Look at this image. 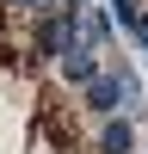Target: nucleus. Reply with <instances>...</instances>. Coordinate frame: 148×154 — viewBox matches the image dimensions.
Listing matches in <instances>:
<instances>
[{
    "mask_svg": "<svg viewBox=\"0 0 148 154\" xmlns=\"http://www.w3.org/2000/svg\"><path fill=\"white\" fill-rule=\"evenodd\" d=\"M105 68H111V56H105V49H93L86 37H80V43H68V56L56 62V74H62V80L74 86V93H80V86H93V80H99Z\"/></svg>",
    "mask_w": 148,
    "mask_h": 154,
    "instance_id": "f257e3e1",
    "label": "nucleus"
},
{
    "mask_svg": "<svg viewBox=\"0 0 148 154\" xmlns=\"http://www.w3.org/2000/svg\"><path fill=\"white\" fill-rule=\"evenodd\" d=\"M80 111H86V117H93V123H105V117H123V86H117V74H99V80L93 86H80Z\"/></svg>",
    "mask_w": 148,
    "mask_h": 154,
    "instance_id": "f03ea898",
    "label": "nucleus"
},
{
    "mask_svg": "<svg viewBox=\"0 0 148 154\" xmlns=\"http://www.w3.org/2000/svg\"><path fill=\"white\" fill-rule=\"evenodd\" d=\"M93 154H142L136 117H105V123H93Z\"/></svg>",
    "mask_w": 148,
    "mask_h": 154,
    "instance_id": "7ed1b4c3",
    "label": "nucleus"
},
{
    "mask_svg": "<svg viewBox=\"0 0 148 154\" xmlns=\"http://www.w3.org/2000/svg\"><path fill=\"white\" fill-rule=\"evenodd\" d=\"M0 6H12V12H25V19H43V12H56L62 0H0Z\"/></svg>",
    "mask_w": 148,
    "mask_h": 154,
    "instance_id": "20e7f679",
    "label": "nucleus"
},
{
    "mask_svg": "<svg viewBox=\"0 0 148 154\" xmlns=\"http://www.w3.org/2000/svg\"><path fill=\"white\" fill-rule=\"evenodd\" d=\"M130 43H136V56L148 62V0H142V12H136V25H130Z\"/></svg>",
    "mask_w": 148,
    "mask_h": 154,
    "instance_id": "39448f33",
    "label": "nucleus"
},
{
    "mask_svg": "<svg viewBox=\"0 0 148 154\" xmlns=\"http://www.w3.org/2000/svg\"><path fill=\"white\" fill-rule=\"evenodd\" d=\"M142 154H148V136H142Z\"/></svg>",
    "mask_w": 148,
    "mask_h": 154,
    "instance_id": "423d86ee",
    "label": "nucleus"
}]
</instances>
